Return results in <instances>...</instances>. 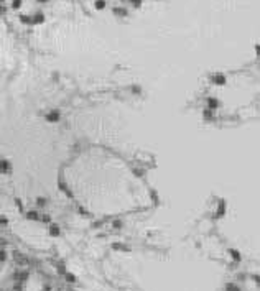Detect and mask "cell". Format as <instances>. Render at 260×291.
<instances>
[{"mask_svg": "<svg viewBox=\"0 0 260 291\" xmlns=\"http://www.w3.org/2000/svg\"><path fill=\"white\" fill-rule=\"evenodd\" d=\"M203 117H204V120L211 122L214 119V110H211V109H204V110H203Z\"/></svg>", "mask_w": 260, "mask_h": 291, "instance_id": "cell-9", "label": "cell"}, {"mask_svg": "<svg viewBox=\"0 0 260 291\" xmlns=\"http://www.w3.org/2000/svg\"><path fill=\"white\" fill-rule=\"evenodd\" d=\"M37 206L38 207H45L46 206V198H38L37 199Z\"/></svg>", "mask_w": 260, "mask_h": 291, "instance_id": "cell-18", "label": "cell"}, {"mask_svg": "<svg viewBox=\"0 0 260 291\" xmlns=\"http://www.w3.org/2000/svg\"><path fill=\"white\" fill-rule=\"evenodd\" d=\"M3 2H5V0H0V3H3Z\"/></svg>", "mask_w": 260, "mask_h": 291, "instance_id": "cell-30", "label": "cell"}, {"mask_svg": "<svg viewBox=\"0 0 260 291\" xmlns=\"http://www.w3.org/2000/svg\"><path fill=\"white\" fill-rule=\"evenodd\" d=\"M40 291H54V289H53L51 286H49V285H45V286H43Z\"/></svg>", "mask_w": 260, "mask_h": 291, "instance_id": "cell-24", "label": "cell"}, {"mask_svg": "<svg viewBox=\"0 0 260 291\" xmlns=\"http://www.w3.org/2000/svg\"><path fill=\"white\" fill-rule=\"evenodd\" d=\"M252 278L255 280V283H257V285H260V276H258V275H254V276H252Z\"/></svg>", "mask_w": 260, "mask_h": 291, "instance_id": "cell-26", "label": "cell"}, {"mask_svg": "<svg viewBox=\"0 0 260 291\" xmlns=\"http://www.w3.org/2000/svg\"><path fill=\"white\" fill-rule=\"evenodd\" d=\"M114 13L117 17H127V10L125 8H120V7H115L114 8Z\"/></svg>", "mask_w": 260, "mask_h": 291, "instance_id": "cell-11", "label": "cell"}, {"mask_svg": "<svg viewBox=\"0 0 260 291\" xmlns=\"http://www.w3.org/2000/svg\"><path fill=\"white\" fill-rule=\"evenodd\" d=\"M7 258H8V252L5 250V247H2L0 249V263H5Z\"/></svg>", "mask_w": 260, "mask_h": 291, "instance_id": "cell-10", "label": "cell"}, {"mask_svg": "<svg viewBox=\"0 0 260 291\" xmlns=\"http://www.w3.org/2000/svg\"><path fill=\"white\" fill-rule=\"evenodd\" d=\"M229 253H230V257H232L235 261H240L242 260V257H240V253L239 252H237V250H234V249H230L229 250Z\"/></svg>", "mask_w": 260, "mask_h": 291, "instance_id": "cell-13", "label": "cell"}, {"mask_svg": "<svg viewBox=\"0 0 260 291\" xmlns=\"http://www.w3.org/2000/svg\"><path fill=\"white\" fill-rule=\"evenodd\" d=\"M130 3H132L133 7H137V8H138V7L142 5V0H130Z\"/></svg>", "mask_w": 260, "mask_h": 291, "instance_id": "cell-23", "label": "cell"}, {"mask_svg": "<svg viewBox=\"0 0 260 291\" xmlns=\"http://www.w3.org/2000/svg\"><path fill=\"white\" fill-rule=\"evenodd\" d=\"M43 21H45V15H43L41 12H38L33 18V23H43Z\"/></svg>", "mask_w": 260, "mask_h": 291, "instance_id": "cell-14", "label": "cell"}, {"mask_svg": "<svg viewBox=\"0 0 260 291\" xmlns=\"http://www.w3.org/2000/svg\"><path fill=\"white\" fill-rule=\"evenodd\" d=\"M7 245V240L3 238V237H0V249H2V247H5Z\"/></svg>", "mask_w": 260, "mask_h": 291, "instance_id": "cell-25", "label": "cell"}, {"mask_svg": "<svg viewBox=\"0 0 260 291\" xmlns=\"http://www.w3.org/2000/svg\"><path fill=\"white\" fill-rule=\"evenodd\" d=\"M226 214V202L221 201L219 202V206H218V210H216V215H214V219H221V217Z\"/></svg>", "mask_w": 260, "mask_h": 291, "instance_id": "cell-6", "label": "cell"}, {"mask_svg": "<svg viewBox=\"0 0 260 291\" xmlns=\"http://www.w3.org/2000/svg\"><path fill=\"white\" fill-rule=\"evenodd\" d=\"M211 82L216 84V86H224V84H226V76L216 72V74H212V77H211Z\"/></svg>", "mask_w": 260, "mask_h": 291, "instance_id": "cell-3", "label": "cell"}, {"mask_svg": "<svg viewBox=\"0 0 260 291\" xmlns=\"http://www.w3.org/2000/svg\"><path fill=\"white\" fill-rule=\"evenodd\" d=\"M112 249H115V250H128V247H125V245H120V243H114L112 245Z\"/></svg>", "mask_w": 260, "mask_h": 291, "instance_id": "cell-20", "label": "cell"}, {"mask_svg": "<svg viewBox=\"0 0 260 291\" xmlns=\"http://www.w3.org/2000/svg\"><path fill=\"white\" fill-rule=\"evenodd\" d=\"M37 2H38V3H46L48 0H37Z\"/></svg>", "mask_w": 260, "mask_h": 291, "instance_id": "cell-29", "label": "cell"}, {"mask_svg": "<svg viewBox=\"0 0 260 291\" xmlns=\"http://www.w3.org/2000/svg\"><path fill=\"white\" fill-rule=\"evenodd\" d=\"M221 102L216 97H207L206 99V109H211V110H216V109H219Z\"/></svg>", "mask_w": 260, "mask_h": 291, "instance_id": "cell-4", "label": "cell"}, {"mask_svg": "<svg viewBox=\"0 0 260 291\" xmlns=\"http://www.w3.org/2000/svg\"><path fill=\"white\" fill-rule=\"evenodd\" d=\"M112 227H114V229H122V227H124V222H122V221H115V222L112 224Z\"/></svg>", "mask_w": 260, "mask_h": 291, "instance_id": "cell-22", "label": "cell"}, {"mask_svg": "<svg viewBox=\"0 0 260 291\" xmlns=\"http://www.w3.org/2000/svg\"><path fill=\"white\" fill-rule=\"evenodd\" d=\"M21 7V0H12V8H20Z\"/></svg>", "mask_w": 260, "mask_h": 291, "instance_id": "cell-21", "label": "cell"}, {"mask_svg": "<svg viewBox=\"0 0 260 291\" xmlns=\"http://www.w3.org/2000/svg\"><path fill=\"white\" fill-rule=\"evenodd\" d=\"M48 230H49V235H51V237H58L61 234V229H59V225H58V224H49Z\"/></svg>", "mask_w": 260, "mask_h": 291, "instance_id": "cell-7", "label": "cell"}, {"mask_svg": "<svg viewBox=\"0 0 260 291\" xmlns=\"http://www.w3.org/2000/svg\"><path fill=\"white\" fill-rule=\"evenodd\" d=\"M20 21H21V23H33V18L26 17V15H20Z\"/></svg>", "mask_w": 260, "mask_h": 291, "instance_id": "cell-16", "label": "cell"}, {"mask_svg": "<svg viewBox=\"0 0 260 291\" xmlns=\"http://www.w3.org/2000/svg\"><path fill=\"white\" fill-rule=\"evenodd\" d=\"M96 8H97V10L105 8V0H96Z\"/></svg>", "mask_w": 260, "mask_h": 291, "instance_id": "cell-17", "label": "cell"}, {"mask_svg": "<svg viewBox=\"0 0 260 291\" xmlns=\"http://www.w3.org/2000/svg\"><path fill=\"white\" fill-rule=\"evenodd\" d=\"M28 278H30V271L28 270H25V268H20V270H17V271H13V275H12V281L13 283H25L28 281Z\"/></svg>", "mask_w": 260, "mask_h": 291, "instance_id": "cell-1", "label": "cell"}, {"mask_svg": "<svg viewBox=\"0 0 260 291\" xmlns=\"http://www.w3.org/2000/svg\"><path fill=\"white\" fill-rule=\"evenodd\" d=\"M59 119H61V115H59V112H58V110H49L46 114V122H49V123L59 122Z\"/></svg>", "mask_w": 260, "mask_h": 291, "instance_id": "cell-2", "label": "cell"}, {"mask_svg": "<svg viewBox=\"0 0 260 291\" xmlns=\"http://www.w3.org/2000/svg\"><path fill=\"white\" fill-rule=\"evenodd\" d=\"M25 217H26L28 221H35V222H38L41 219V215L37 212V210H28V212L25 214Z\"/></svg>", "mask_w": 260, "mask_h": 291, "instance_id": "cell-8", "label": "cell"}, {"mask_svg": "<svg viewBox=\"0 0 260 291\" xmlns=\"http://www.w3.org/2000/svg\"><path fill=\"white\" fill-rule=\"evenodd\" d=\"M226 291H240V288L235 285V283H226Z\"/></svg>", "mask_w": 260, "mask_h": 291, "instance_id": "cell-12", "label": "cell"}, {"mask_svg": "<svg viewBox=\"0 0 260 291\" xmlns=\"http://www.w3.org/2000/svg\"><path fill=\"white\" fill-rule=\"evenodd\" d=\"M23 289H25L23 283H13V286H12V291H23Z\"/></svg>", "mask_w": 260, "mask_h": 291, "instance_id": "cell-15", "label": "cell"}, {"mask_svg": "<svg viewBox=\"0 0 260 291\" xmlns=\"http://www.w3.org/2000/svg\"><path fill=\"white\" fill-rule=\"evenodd\" d=\"M56 291H63V289H56Z\"/></svg>", "mask_w": 260, "mask_h": 291, "instance_id": "cell-31", "label": "cell"}, {"mask_svg": "<svg viewBox=\"0 0 260 291\" xmlns=\"http://www.w3.org/2000/svg\"><path fill=\"white\" fill-rule=\"evenodd\" d=\"M64 276H66V280H68L69 283H76V276H74V275H71V273L66 271V273H64Z\"/></svg>", "mask_w": 260, "mask_h": 291, "instance_id": "cell-19", "label": "cell"}, {"mask_svg": "<svg viewBox=\"0 0 260 291\" xmlns=\"http://www.w3.org/2000/svg\"><path fill=\"white\" fill-rule=\"evenodd\" d=\"M0 224H7V219H5V217H0Z\"/></svg>", "mask_w": 260, "mask_h": 291, "instance_id": "cell-28", "label": "cell"}, {"mask_svg": "<svg viewBox=\"0 0 260 291\" xmlns=\"http://www.w3.org/2000/svg\"><path fill=\"white\" fill-rule=\"evenodd\" d=\"M255 51H257V54L260 56V45H257V46H255Z\"/></svg>", "mask_w": 260, "mask_h": 291, "instance_id": "cell-27", "label": "cell"}, {"mask_svg": "<svg viewBox=\"0 0 260 291\" xmlns=\"http://www.w3.org/2000/svg\"><path fill=\"white\" fill-rule=\"evenodd\" d=\"M12 171V165L8 159H0V173L2 174H8Z\"/></svg>", "mask_w": 260, "mask_h": 291, "instance_id": "cell-5", "label": "cell"}]
</instances>
